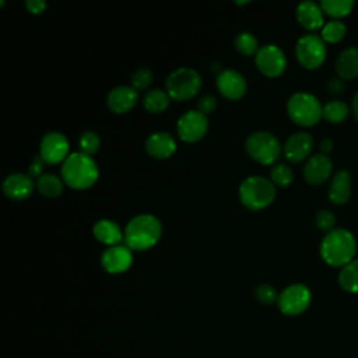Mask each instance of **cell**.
Instances as JSON below:
<instances>
[{"mask_svg":"<svg viewBox=\"0 0 358 358\" xmlns=\"http://www.w3.org/2000/svg\"><path fill=\"white\" fill-rule=\"evenodd\" d=\"M124 245L134 250L143 252L155 246L162 235V227L152 214H138L133 217L124 228Z\"/></svg>","mask_w":358,"mask_h":358,"instance_id":"1","label":"cell"},{"mask_svg":"<svg viewBox=\"0 0 358 358\" xmlns=\"http://www.w3.org/2000/svg\"><path fill=\"white\" fill-rule=\"evenodd\" d=\"M62 179L64 185L74 190H85L90 189L98 179L99 171L96 162L92 157L85 155L83 152H71L60 169Z\"/></svg>","mask_w":358,"mask_h":358,"instance_id":"2","label":"cell"},{"mask_svg":"<svg viewBox=\"0 0 358 358\" xmlns=\"http://www.w3.org/2000/svg\"><path fill=\"white\" fill-rule=\"evenodd\" d=\"M357 242L347 229H333L324 235L320 243V256L324 263L333 267H344L354 260Z\"/></svg>","mask_w":358,"mask_h":358,"instance_id":"3","label":"cell"},{"mask_svg":"<svg viewBox=\"0 0 358 358\" xmlns=\"http://www.w3.org/2000/svg\"><path fill=\"white\" fill-rule=\"evenodd\" d=\"M275 199V186L264 176H248L239 185V200L252 211L268 207Z\"/></svg>","mask_w":358,"mask_h":358,"instance_id":"4","label":"cell"},{"mask_svg":"<svg viewBox=\"0 0 358 358\" xmlns=\"http://www.w3.org/2000/svg\"><path fill=\"white\" fill-rule=\"evenodd\" d=\"M323 106L317 98L308 92H295L287 102V113L289 119L299 126H313L322 117Z\"/></svg>","mask_w":358,"mask_h":358,"instance_id":"5","label":"cell"},{"mask_svg":"<svg viewBox=\"0 0 358 358\" xmlns=\"http://www.w3.org/2000/svg\"><path fill=\"white\" fill-rule=\"evenodd\" d=\"M201 84V77L194 69L179 67L168 76L165 88L171 99L182 102L197 95Z\"/></svg>","mask_w":358,"mask_h":358,"instance_id":"6","label":"cell"},{"mask_svg":"<svg viewBox=\"0 0 358 358\" xmlns=\"http://www.w3.org/2000/svg\"><path fill=\"white\" fill-rule=\"evenodd\" d=\"M245 148L249 157L262 165L274 164L282 151L278 138L268 131L252 133L246 138Z\"/></svg>","mask_w":358,"mask_h":358,"instance_id":"7","label":"cell"},{"mask_svg":"<svg viewBox=\"0 0 358 358\" xmlns=\"http://www.w3.org/2000/svg\"><path fill=\"white\" fill-rule=\"evenodd\" d=\"M295 56L302 67L308 70L319 69L326 59V45L319 35L306 34L298 39Z\"/></svg>","mask_w":358,"mask_h":358,"instance_id":"8","label":"cell"},{"mask_svg":"<svg viewBox=\"0 0 358 358\" xmlns=\"http://www.w3.org/2000/svg\"><path fill=\"white\" fill-rule=\"evenodd\" d=\"M310 291L303 284H292L278 295V308L284 315L296 316L306 310L310 303Z\"/></svg>","mask_w":358,"mask_h":358,"instance_id":"9","label":"cell"},{"mask_svg":"<svg viewBox=\"0 0 358 358\" xmlns=\"http://www.w3.org/2000/svg\"><path fill=\"white\" fill-rule=\"evenodd\" d=\"M255 63L259 71L270 78L281 76L287 67V59L284 52L278 46L271 43L260 46L255 56Z\"/></svg>","mask_w":358,"mask_h":358,"instance_id":"10","label":"cell"},{"mask_svg":"<svg viewBox=\"0 0 358 358\" xmlns=\"http://www.w3.org/2000/svg\"><path fill=\"white\" fill-rule=\"evenodd\" d=\"M207 129H208L207 116L199 112L197 109L185 112L178 119V124H176L178 136L185 143H196L201 140L206 136Z\"/></svg>","mask_w":358,"mask_h":358,"instance_id":"11","label":"cell"},{"mask_svg":"<svg viewBox=\"0 0 358 358\" xmlns=\"http://www.w3.org/2000/svg\"><path fill=\"white\" fill-rule=\"evenodd\" d=\"M70 144L64 134L60 131H49L46 133L39 144V155L45 161V164L55 165L59 162H64L69 154Z\"/></svg>","mask_w":358,"mask_h":358,"instance_id":"12","label":"cell"},{"mask_svg":"<svg viewBox=\"0 0 358 358\" xmlns=\"http://www.w3.org/2000/svg\"><path fill=\"white\" fill-rule=\"evenodd\" d=\"M133 250L124 243L106 248L101 255V266L109 274H122L133 263Z\"/></svg>","mask_w":358,"mask_h":358,"instance_id":"13","label":"cell"},{"mask_svg":"<svg viewBox=\"0 0 358 358\" xmlns=\"http://www.w3.org/2000/svg\"><path fill=\"white\" fill-rule=\"evenodd\" d=\"M215 83L220 94L229 101L241 99L248 90L245 77L239 71L231 69L221 70L217 76Z\"/></svg>","mask_w":358,"mask_h":358,"instance_id":"14","label":"cell"},{"mask_svg":"<svg viewBox=\"0 0 358 358\" xmlns=\"http://www.w3.org/2000/svg\"><path fill=\"white\" fill-rule=\"evenodd\" d=\"M313 148V138L306 131H298L291 134L285 144L282 145V154L284 157L292 162L298 164L303 159H306Z\"/></svg>","mask_w":358,"mask_h":358,"instance_id":"15","label":"cell"},{"mask_svg":"<svg viewBox=\"0 0 358 358\" xmlns=\"http://www.w3.org/2000/svg\"><path fill=\"white\" fill-rule=\"evenodd\" d=\"M34 179L25 173H10L4 178L1 183L3 193L14 201H22L31 196L34 192Z\"/></svg>","mask_w":358,"mask_h":358,"instance_id":"16","label":"cell"},{"mask_svg":"<svg viewBox=\"0 0 358 358\" xmlns=\"http://www.w3.org/2000/svg\"><path fill=\"white\" fill-rule=\"evenodd\" d=\"M137 98V91L131 85H119L109 91L106 96V105L113 113L122 115L134 108Z\"/></svg>","mask_w":358,"mask_h":358,"instance_id":"17","label":"cell"},{"mask_svg":"<svg viewBox=\"0 0 358 358\" xmlns=\"http://www.w3.org/2000/svg\"><path fill=\"white\" fill-rule=\"evenodd\" d=\"M331 161L324 154H316L310 157L303 166V178L309 185L324 183L331 173Z\"/></svg>","mask_w":358,"mask_h":358,"instance_id":"18","label":"cell"},{"mask_svg":"<svg viewBox=\"0 0 358 358\" xmlns=\"http://www.w3.org/2000/svg\"><path fill=\"white\" fill-rule=\"evenodd\" d=\"M145 151L155 159H166L176 151V141L169 133L155 131L147 137Z\"/></svg>","mask_w":358,"mask_h":358,"instance_id":"19","label":"cell"},{"mask_svg":"<svg viewBox=\"0 0 358 358\" xmlns=\"http://www.w3.org/2000/svg\"><path fill=\"white\" fill-rule=\"evenodd\" d=\"M296 20L299 25L308 31H316L323 28V11L320 4L315 1H302L296 7Z\"/></svg>","mask_w":358,"mask_h":358,"instance_id":"20","label":"cell"},{"mask_svg":"<svg viewBox=\"0 0 358 358\" xmlns=\"http://www.w3.org/2000/svg\"><path fill=\"white\" fill-rule=\"evenodd\" d=\"M92 234L98 242L106 245L108 248L120 245L124 238V232L120 229V227L108 218L96 221L92 227Z\"/></svg>","mask_w":358,"mask_h":358,"instance_id":"21","label":"cell"},{"mask_svg":"<svg viewBox=\"0 0 358 358\" xmlns=\"http://www.w3.org/2000/svg\"><path fill=\"white\" fill-rule=\"evenodd\" d=\"M351 196V176L345 169H340L329 186V199L334 204H344Z\"/></svg>","mask_w":358,"mask_h":358,"instance_id":"22","label":"cell"},{"mask_svg":"<svg viewBox=\"0 0 358 358\" xmlns=\"http://www.w3.org/2000/svg\"><path fill=\"white\" fill-rule=\"evenodd\" d=\"M336 71L343 80L358 77V48H347L338 55L336 60Z\"/></svg>","mask_w":358,"mask_h":358,"instance_id":"23","label":"cell"},{"mask_svg":"<svg viewBox=\"0 0 358 358\" xmlns=\"http://www.w3.org/2000/svg\"><path fill=\"white\" fill-rule=\"evenodd\" d=\"M169 99H171V96L168 95L166 91L159 90V88H154V90H150L144 95L143 106L150 113H161L168 108Z\"/></svg>","mask_w":358,"mask_h":358,"instance_id":"24","label":"cell"},{"mask_svg":"<svg viewBox=\"0 0 358 358\" xmlns=\"http://www.w3.org/2000/svg\"><path fill=\"white\" fill-rule=\"evenodd\" d=\"M63 179L53 175V173H43L41 178L36 179V189L42 196L46 197H57L63 192Z\"/></svg>","mask_w":358,"mask_h":358,"instance_id":"25","label":"cell"},{"mask_svg":"<svg viewBox=\"0 0 358 358\" xmlns=\"http://www.w3.org/2000/svg\"><path fill=\"white\" fill-rule=\"evenodd\" d=\"M338 284L344 291L358 294V259H354L341 267L338 274Z\"/></svg>","mask_w":358,"mask_h":358,"instance_id":"26","label":"cell"},{"mask_svg":"<svg viewBox=\"0 0 358 358\" xmlns=\"http://www.w3.org/2000/svg\"><path fill=\"white\" fill-rule=\"evenodd\" d=\"M319 4L322 11L333 18H343L354 8L352 0H322Z\"/></svg>","mask_w":358,"mask_h":358,"instance_id":"27","label":"cell"},{"mask_svg":"<svg viewBox=\"0 0 358 358\" xmlns=\"http://www.w3.org/2000/svg\"><path fill=\"white\" fill-rule=\"evenodd\" d=\"M350 110L347 103H344L343 101L334 99V101H329L322 110V117H324L327 122L330 123H341L347 119Z\"/></svg>","mask_w":358,"mask_h":358,"instance_id":"28","label":"cell"},{"mask_svg":"<svg viewBox=\"0 0 358 358\" xmlns=\"http://www.w3.org/2000/svg\"><path fill=\"white\" fill-rule=\"evenodd\" d=\"M234 45L236 48V50L243 55V56H256L259 48V42L257 38L255 35H252L250 32H241L235 36L234 39Z\"/></svg>","mask_w":358,"mask_h":358,"instance_id":"29","label":"cell"},{"mask_svg":"<svg viewBox=\"0 0 358 358\" xmlns=\"http://www.w3.org/2000/svg\"><path fill=\"white\" fill-rule=\"evenodd\" d=\"M345 32H347L345 25L338 20H333V21H329L323 25L320 38L323 39V42L337 43L345 36Z\"/></svg>","mask_w":358,"mask_h":358,"instance_id":"30","label":"cell"},{"mask_svg":"<svg viewBox=\"0 0 358 358\" xmlns=\"http://www.w3.org/2000/svg\"><path fill=\"white\" fill-rule=\"evenodd\" d=\"M292 179H294L292 169L285 164H277L270 171V180L273 182L274 186L287 187L288 185L292 183Z\"/></svg>","mask_w":358,"mask_h":358,"instance_id":"31","label":"cell"},{"mask_svg":"<svg viewBox=\"0 0 358 358\" xmlns=\"http://www.w3.org/2000/svg\"><path fill=\"white\" fill-rule=\"evenodd\" d=\"M78 145H80V152L91 157V155H94L99 150L101 138H99V136L95 131L87 130V131H84L80 136Z\"/></svg>","mask_w":358,"mask_h":358,"instance_id":"32","label":"cell"},{"mask_svg":"<svg viewBox=\"0 0 358 358\" xmlns=\"http://www.w3.org/2000/svg\"><path fill=\"white\" fill-rule=\"evenodd\" d=\"M130 85L136 90V91H143L145 88H148L152 83V73L145 69V67H141L138 70H136L133 74H131V78H130Z\"/></svg>","mask_w":358,"mask_h":358,"instance_id":"33","label":"cell"},{"mask_svg":"<svg viewBox=\"0 0 358 358\" xmlns=\"http://www.w3.org/2000/svg\"><path fill=\"white\" fill-rule=\"evenodd\" d=\"M256 298L266 305H270L275 301H278V294L273 285L268 284H262L260 287L256 288Z\"/></svg>","mask_w":358,"mask_h":358,"instance_id":"34","label":"cell"},{"mask_svg":"<svg viewBox=\"0 0 358 358\" xmlns=\"http://www.w3.org/2000/svg\"><path fill=\"white\" fill-rule=\"evenodd\" d=\"M315 224H316V227H317L319 229L326 231V232H330V231H333V228H334V225H336V218H334V215H333L330 211L322 210V211H319V213L316 214V217H315Z\"/></svg>","mask_w":358,"mask_h":358,"instance_id":"35","label":"cell"},{"mask_svg":"<svg viewBox=\"0 0 358 358\" xmlns=\"http://www.w3.org/2000/svg\"><path fill=\"white\" fill-rule=\"evenodd\" d=\"M215 108H217V99L213 95H203L197 101V110L206 116L213 113L215 110Z\"/></svg>","mask_w":358,"mask_h":358,"instance_id":"36","label":"cell"},{"mask_svg":"<svg viewBox=\"0 0 358 358\" xmlns=\"http://www.w3.org/2000/svg\"><path fill=\"white\" fill-rule=\"evenodd\" d=\"M43 165H45V161L41 158V155H34L31 164H29V168H28V175L34 179V178H41L43 175Z\"/></svg>","mask_w":358,"mask_h":358,"instance_id":"37","label":"cell"},{"mask_svg":"<svg viewBox=\"0 0 358 358\" xmlns=\"http://www.w3.org/2000/svg\"><path fill=\"white\" fill-rule=\"evenodd\" d=\"M25 7L31 14H42L46 10V3L43 0H27Z\"/></svg>","mask_w":358,"mask_h":358,"instance_id":"38","label":"cell"},{"mask_svg":"<svg viewBox=\"0 0 358 358\" xmlns=\"http://www.w3.org/2000/svg\"><path fill=\"white\" fill-rule=\"evenodd\" d=\"M327 88H329V92L330 94H334V95H338L344 91L345 85H344V80L340 78V77H336V78H331L327 84Z\"/></svg>","mask_w":358,"mask_h":358,"instance_id":"39","label":"cell"},{"mask_svg":"<svg viewBox=\"0 0 358 358\" xmlns=\"http://www.w3.org/2000/svg\"><path fill=\"white\" fill-rule=\"evenodd\" d=\"M331 148H333V141H331L330 138H324V140H322V143H320L322 154L327 155V154L331 151Z\"/></svg>","mask_w":358,"mask_h":358,"instance_id":"40","label":"cell"},{"mask_svg":"<svg viewBox=\"0 0 358 358\" xmlns=\"http://www.w3.org/2000/svg\"><path fill=\"white\" fill-rule=\"evenodd\" d=\"M352 115L358 120V92L355 94V96L352 99Z\"/></svg>","mask_w":358,"mask_h":358,"instance_id":"41","label":"cell"}]
</instances>
